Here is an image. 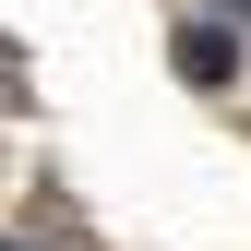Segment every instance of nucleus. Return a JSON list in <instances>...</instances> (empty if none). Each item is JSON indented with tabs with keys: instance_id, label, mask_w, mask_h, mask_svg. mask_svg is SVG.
<instances>
[{
	"instance_id": "1",
	"label": "nucleus",
	"mask_w": 251,
	"mask_h": 251,
	"mask_svg": "<svg viewBox=\"0 0 251 251\" xmlns=\"http://www.w3.org/2000/svg\"><path fill=\"white\" fill-rule=\"evenodd\" d=\"M179 72H192V84H227L239 72V36H227V24H192V36H179Z\"/></svg>"
},
{
	"instance_id": "2",
	"label": "nucleus",
	"mask_w": 251,
	"mask_h": 251,
	"mask_svg": "<svg viewBox=\"0 0 251 251\" xmlns=\"http://www.w3.org/2000/svg\"><path fill=\"white\" fill-rule=\"evenodd\" d=\"M239 12H251V0H239Z\"/></svg>"
}]
</instances>
